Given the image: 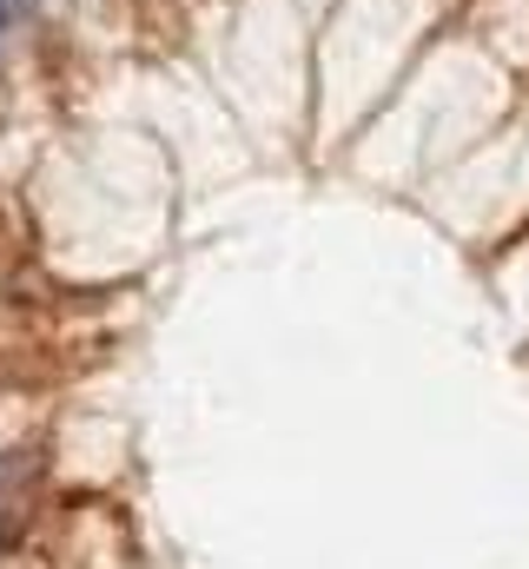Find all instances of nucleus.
Returning <instances> with one entry per match:
<instances>
[{"mask_svg":"<svg viewBox=\"0 0 529 569\" xmlns=\"http://www.w3.org/2000/svg\"><path fill=\"white\" fill-rule=\"evenodd\" d=\"M7 20H13V0H0V33H7Z\"/></svg>","mask_w":529,"mask_h":569,"instance_id":"nucleus-1","label":"nucleus"}]
</instances>
